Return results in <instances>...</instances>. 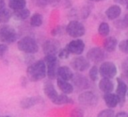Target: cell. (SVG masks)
Returning <instances> with one entry per match:
<instances>
[{"mask_svg": "<svg viewBox=\"0 0 128 117\" xmlns=\"http://www.w3.org/2000/svg\"><path fill=\"white\" fill-rule=\"evenodd\" d=\"M117 46L119 47V50L121 51V52H123V53H128V41L125 39V40H122V41H120L118 44H117Z\"/></svg>", "mask_w": 128, "mask_h": 117, "instance_id": "4dcf8cb0", "label": "cell"}, {"mask_svg": "<svg viewBox=\"0 0 128 117\" xmlns=\"http://www.w3.org/2000/svg\"><path fill=\"white\" fill-rule=\"evenodd\" d=\"M66 49L68 50V52H69L70 54L79 56V55H81V54L84 52L85 43H84V41H83L82 39L76 38V39L71 40V41L67 44Z\"/></svg>", "mask_w": 128, "mask_h": 117, "instance_id": "9c48e42d", "label": "cell"}, {"mask_svg": "<svg viewBox=\"0 0 128 117\" xmlns=\"http://www.w3.org/2000/svg\"><path fill=\"white\" fill-rule=\"evenodd\" d=\"M42 101V98L39 96H32V97H25L20 101V106L23 109H29L36 104L40 103Z\"/></svg>", "mask_w": 128, "mask_h": 117, "instance_id": "9a60e30c", "label": "cell"}, {"mask_svg": "<svg viewBox=\"0 0 128 117\" xmlns=\"http://www.w3.org/2000/svg\"><path fill=\"white\" fill-rule=\"evenodd\" d=\"M88 75H89V79L90 81H96L98 79V75H99V72H98V67L96 65H93L90 69H89V72H88Z\"/></svg>", "mask_w": 128, "mask_h": 117, "instance_id": "f1b7e54d", "label": "cell"}, {"mask_svg": "<svg viewBox=\"0 0 128 117\" xmlns=\"http://www.w3.org/2000/svg\"><path fill=\"white\" fill-rule=\"evenodd\" d=\"M86 59L89 62H92L94 64L102 63L106 59V53L100 47H93L88 50L86 54Z\"/></svg>", "mask_w": 128, "mask_h": 117, "instance_id": "52a82bcc", "label": "cell"}, {"mask_svg": "<svg viewBox=\"0 0 128 117\" xmlns=\"http://www.w3.org/2000/svg\"><path fill=\"white\" fill-rule=\"evenodd\" d=\"M71 117H83V112L79 108H75L71 112Z\"/></svg>", "mask_w": 128, "mask_h": 117, "instance_id": "e575fe53", "label": "cell"}, {"mask_svg": "<svg viewBox=\"0 0 128 117\" xmlns=\"http://www.w3.org/2000/svg\"><path fill=\"white\" fill-rule=\"evenodd\" d=\"M88 1H91V2H100V1H105V0H88Z\"/></svg>", "mask_w": 128, "mask_h": 117, "instance_id": "ab89813d", "label": "cell"}, {"mask_svg": "<svg viewBox=\"0 0 128 117\" xmlns=\"http://www.w3.org/2000/svg\"><path fill=\"white\" fill-rule=\"evenodd\" d=\"M7 50H8V46L6 44H4V43H1L0 44V58H2L6 54Z\"/></svg>", "mask_w": 128, "mask_h": 117, "instance_id": "836d02e7", "label": "cell"}, {"mask_svg": "<svg viewBox=\"0 0 128 117\" xmlns=\"http://www.w3.org/2000/svg\"><path fill=\"white\" fill-rule=\"evenodd\" d=\"M43 24V16L40 13H34L30 18V25L32 27H40Z\"/></svg>", "mask_w": 128, "mask_h": 117, "instance_id": "484cf974", "label": "cell"}, {"mask_svg": "<svg viewBox=\"0 0 128 117\" xmlns=\"http://www.w3.org/2000/svg\"><path fill=\"white\" fill-rule=\"evenodd\" d=\"M114 117H128V115H127V113H126V112L121 111V112L117 113L116 115H114Z\"/></svg>", "mask_w": 128, "mask_h": 117, "instance_id": "74e56055", "label": "cell"}, {"mask_svg": "<svg viewBox=\"0 0 128 117\" xmlns=\"http://www.w3.org/2000/svg\"><path fill=\"white\" fill-rule=\"evenodd\" d=\"M117 44H118V41H117L116 37H113V36L106 37L104 40V43H103V50L106 52H109V53L113 52V51H115Z\"/></svg>", "mask_w": 128, "mask_h": 117, "instance_id": "ac0fdd59", "label": "cell"}, {"mask_svg": "<svg viewBox=\"0 0 128 117\" xmlns=\"http://www.w3.org/2000/svg\"><path fill=\"white\" fill-rule=\"evenodd\" d=\"M115 94L118 98V104H120V106H123L125 101H126L127 84L121 78H117V88H116V93Z\"/></svg>", "mask_w": 128, "mask_h": 117, "instance_id": "4fadbf2b", "label": "cell"}, {"mask_svg": "<svg viewBox=\"0 0 128 117\" xmlns=\"http://www.w3.org/2000/svg\"><path fill=\"white\" fill-rule=\"evenodd\" d=\"M43 91H44L45 95H46L50 100H53V99L56 97V95L58 94L57 91H56V89H55V87H54V85H53V83H52L51 81H46V82L44 83Z\"/></svg>", "mask_w": 128, "mask_h": 117, "instance_id": "7402d4cb", "label": "cell"}, {"mask_svg": "<svg viewBox=\"0 0 128 117\" xmlns=\"http://www.w3.org/2000/svg\"><path fill=\"white\" fill-rule=\"evenodd\" d=\"M66 33L73 38H79L82 37L85 34V26L83 23L77 21V20H71L66 26H65Z\"/></svg>", "mask_w": 128, "mask_h": 117, "instance_id": "277c9868", "label": "cell"}, {"mask_svg": "<svg viewBox=\"0 0 128 117\" xmlns=\"http://www.w3.org/2000/svg\"><path fill=\"white\" fill-rule=\"evenodd\" d=\"M12 17V12L6 7L5 0H0V23H6Z\"/></svg>", "mask_w": 128, "mask_h": 117, "instance_id": "e0dca14e", "label": "cell"}, {"mask_svg": "<svg viewBox=\"0 0 128 117\" xmlns=\"http://www.w3.org/2000/svg\"><path fill=\"white\" fill-rule=\"evenodd\" d=\"M63 31H65V27H63V26H57V27H55V28L52 29L51 34H52V36H57V35L61 34Z\"/></svg>", "mask_w": 128, "mask_h": 117, "instance_id": "d6a6232c", "label": "cell"}, {"mask_svg": "<svg viewBox=\"0 0 128 117\" xmlns=\"http://www.w3.org/2000/svg\"><path fill=\"white\" fill-rule=\"evenodd\" d=\"M98 72L102 78L112 79L117 75V66L113 62L104 61L98 68Z\"/></svg>", "mask_w": 128, "mask_h": 117, "instance_id": "5b68a950", "label": "cell"}, {"mask_svg": "<svg viewBox=\"0 0 128 117\" xmlns=\"http://www.w3.org/2000/svg\"><path fill=\"white\" fill-rule=\"evenodd\" d=\"M8 6L12 10H19L26 8V0H9Z\"/></svg>", "mask_w": 128, "mask_h": 117, "instance_id": "d4e9b609", "label": "cell"}, {"mask_svg": "<svg viewBox=\"0 0 128 117\" xmlns=\"http://www.w3.org/2000/svg\"><path fill=\"white\" fill-rule=\"evenodd\" d=\"M27 77L32 82H38L46 77V66L43 60L32 63L27 68Z\"/></svg>", "mask_w": 128, "mask_h": 117, "instance_id": "6da1fadb", "label": "cell"}, {"mask_svg": "<svg viewBox=\"0 0 128 117\" xmlns=\"http://www.w3.org/2000/svg\"><path fill=\"white\" fill-rule=\"evenodd\" d=\"M72 80V83H73V86L77 87L78 89H81V90H87L91 87V83L89 81V79L80 74V73H77V74H74L73 75V78L71 79Z\"/></svg>", "mask_w": 128, "mask_h": 117, "instance_id": "7c38bea8", "label": "cell"}, {"mask_svg": "<svg viewBox=\"0 0 128 117\" xmlns=\"http://www.w3.org/2000/svg\"><path fill=\"white\" fill-rule=\"evenodd\" d=\"M98 87L103 93H111L114 90L113 82L111 81V79H107V78H101L98 83Z\"/></svg>", "mask_w": 128, "mask_h": 117, "instance_id": "d6986e66", "label": "cell"}, {"mask_svg": "<svg viewBox=\"0 0 128 117\" xmlns=\"http://www.w3.org/2000/svg\"><path fill=\"white\" fill-rule=\"evenodd\" d=\"M61 1H62V0H49V5H51V6H56V5H58Z\"/></svg>", "mask_w": 128, "mask_h": 117, "instance_id": "8d00e7d4", "label": "cell"}, {"mask_svg": "<svg viewBox=\"0 0 128 117\" xmlns=\"http://www.w3.org/2000/svg\"><path fill=\"white\" fill-rule=\"evenodd\" d=\"M114 26L119 30H125L128 27V16L125 15L121 19H116L114 22Z\"/></svg>", "mask_w": 128, "mask_h": 117, "instance_id": "4316f807", "label": "cell"}, {"mask_svg": "<svg viewBox=\"0 0 128 117\" xmlns=\"http://www.w3.org/2000/svg\"><path fill=\"white\" fill-rule=\"evenodd\" d=\"M121 12H122V9L119 5H111L106 9L105 15L109 20H116L120 17Z\"/></svg>", "mask_w": 128, "mask_h": 117, "instance_id": "2e32d148", "label": "cell"}, {"mask_svg": "<svg viewBox=\"0 0 128 117\" xmlns=\"http://www.w3.org/2000/svg\"><path fill=\"white\" fill-rule=\"evenodd\" d=\"M109 32H110V26H109L108 23L102 22V23L99 24V26H98V33H99V35H101L102 37H106V36H108Z\"/></svg>", "mask_w": 128, "mask_h": 117, "instance_id": "83f0119b", "label": "cell"}, {"mask_svg": "<svg viewBox=\"0 0 128 117\" xmlns=\"http://www.w3.org/2000/svg\"><path fill=\"white\" fill-rule=\"evenodd\" d=\"M17 34L15 29L10 25H2L0 26V41L5 43H13L16 41Z\"/></svg>", "mask_w": 128, "mask_h": 117, "instance_id": "8992f818", "label": "cell"}, {"mask_svg": "<svg viewBox=\"0 0 128 117\" xmlns=\"http://www.w3.org/2000/svg\"><path fill=\"white\" fill-rule=\"evenodd\" d=\"M114 1L120 5H124V6L127 5V0H114Z\"/></svg>", "mask_w": 128, "mask_h": 117, "instance_id": "f35d334b", "label": "cell"}, {"mask_svg": "<svg viewBox=\"0 0 128 117\" xmlns=\"http://www.w3.org/2000/svg\"><path fill=\"white\" fill-rule=\"evenodd\" d=\"M35 3L37 6L44 8L49 4V0H35Z\"/></svg>", "mask_w": 128, "mask_h": 117, "instance_id": "d590c367", "label": "cell"}, {"mask_svg": "<svg viewBox=\"0 0 128 117\" xmlns=\"http://www.w3.org/2000/svg\"><path fill=\"white\" fill-rule=\"evenodd\" d=\"M71 67L75 71L83 72V71H86L90 67V62L85 57L79 55V56H76L75 58L72 59V61H71Z\"/></svg>", "mask_w": 128, "mask_h": 117, "instance_id": "8fae6325", "label": "cell"}, {"mask_svg": "<svg viewBox=\"0 0 128 117\" xmlns=\"http://www.w3.org/2000/svg\"><path fill=\"white\" fill-rule=\"evenodd\" d=\"M73 72L72 70L68 67V66H59L57 68V72H56V77L64 80V81H70L73 78Z\"/></svg>", "mask_w": 128, "mask_h": 117, "instance_id": "5bb4252c", "label": "cell"}, {"mask_svg": "<svg viewBox=\"0 0 128 117\" xmlns=\"http://www.w3.org/2000/svg\"><path fill=\"white\" fill-rule=\"evenodd\" d=\"M12 15L17 20H25L30 16V11L27 8H23V9H19V10L13 11Z\"/></svg>", "mask_w": 128, "mask_h": 117, "instance_id": "cb8c5ba5", "label": "cell"}, {"mask_svg": "<svg viewBox=\"0 0 128 117\" xmlns=\"http://www.w3.org/2000/svg\"><path fill=\"white\" fill-rule=\"evenodd\" d=\"M4 117H10V116H4Z\"/></svg>", "mask_w": 128, "mask_h": 117, "instance_id": "60d3db41", "label": "cell"}, {"mask_svg": "<svg viewBox=\"0 0 128 117\" xmlns=\"http://www.w3.org/2000/svg\"><path fill=\"white\" fill-rule=\"evenodd\" d=\"M17 47L25 54H35L39 49L36 40L30 36H24L19 39L17 42Z\"/></svg>", "mask_w": 128, "mask_h": 117, "instance_id": "7a4b0ae2", "label": "cell"}, {"mask_svg": "<svg viewBox=\"0 0 128 117\" xmlns=\"http://www.w3.org/2000/svg\"><path fill=\"white\" fill-rule=\"evenodd\" d=\"M44 63L46 66V76L49 79H55L56 78V72L58 66V58L54 54H48L44 57Z\"/></svg>", "mask_w": 128, "mask_h": 117, "instance_id": "3957f363", "label": "cell"}, {"mask_svg": "<svg viewBox=\"0 0 128 117\" xmlns=\"http://www.w3.org/2000/svg\"><path fill=\"white\" fill-rule=\"evenodd\" d=\"M103 99L105 101L106 106L109 109H113L118 105V98L116 96L115 93H104L103 95Z\"/></svg>", "mask_w": 128, "mask_h": 117, "instance_id": "ffe728a7", "label": "cell"}, {"mask_svg": "<svg viewBox=\"0 0 128 117\" xmlns=\"http://www.w3.org/2000/svg\"><path fill=\"white\" fill-rule=\"evenodd\" d=\"M57 54H58V57L57 58H59V59H67L69 57V55H70V53L68 52V50L66 49V47L63 48V49H60Z\"/></svg>", "mask_w": 128, "mask_h": 117, "instance_id": "1f68e13d", "label": "cell"}, {"mask_svg": "<svg viewBox=\"0 0 128 117\" xmlns=\"http://www.w3.org/2000/svg\"><path fill=\"white\" fill-rule=\"evenodd\" d=\"M42 50L45 53V55L48 54L56 55V53H58V51L60 50V42L55 38H49L45 40L44 43L42 44Z\"/></svg>", "mask_w": 128, "mask_h": 117, "instance_id": "30bf717a", "label": "cell"}, {"mask_svg": "<svg viewBox=\"0 0 128 117\" xmlns=\"http://www.w3.org/2000/svg\"><path fill=\"white\" fill-rule=\"evenodd\" d=\"M53 104H56V105H63V104H72L73 103V100L71 98H69L67 95L65 94H57L56 97L51 100Z\"/></svg>", "mask_w": 128, "mask_h": 117, "instance_id": "603a6c76", "label": "cell"}, {"mask_svg": "<svg viewBox=\"0 0 128 117\" xmlns=\"http://www.w3.org/2000/svg\"><path fill=\"white\" fill-rule=\"evenodd\" d=\"M57 86L60 89V91L62 92V94H65V95L71 94L74 90L73 85L71 83H69V81H64L59 78H57Z\"/></svg>", "mask_w": 128, "mask_h": 117, "instance_id": "44dd1931", "label": "cell"}, {"mask_svg": "<svg viewBox=\"0 0 128 117\" xmlns=\"http://www.w3.org/2000/svg\"><path fill=\"white\" fill-rule=\"evenodd\" d=\"M78 101L84 106H95L98 103V97L93 91L86 90L80 93V95L78 96Z\"/></svg>", "mask_w": 128, "mask_h": 117, "instance_id": "ba28073f", "label": "cell"}, {"mask_svg": "<svg viewBox=\"0 0 128 117\" xmlns=\"http://www.w3.org/2000/svg\"><path fill=\"white\" fill-rule=\"evenodd\" d=\"M114 111H113V109H104V110H101L99 113H98V115H97V117H114Z\"/></svg>", "mask_w": 128, "mask_h": 117, "instance_id": "f546056e", "label": "cell"}]
</instances>
